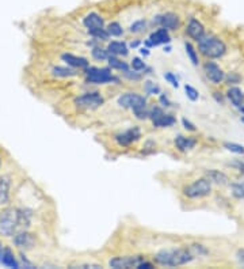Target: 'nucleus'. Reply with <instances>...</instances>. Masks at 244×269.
Masks as SVG:
<instances>
[{
  "instance_id": "1",
  "label": "nucleus",
  "mask_w": 244,
  "mask_h": 269,
  "mask_svg": "<svg viewBox=\"0 0 244 269\" xmlns=\"http://www.w3.org/2000/svg\"><path fill=\"white\" fill-rule=\"evenodd\" d=\"M155 262L162 267H181L191 262L196 257L189 248L162 249L155 254Z\"/></svg>"
},
{
  "instance_id": "2",
  "label": "nucleus",
  "mask_w": 244,
  "mask_h": 269,
  "mask_svg": "<svg viewBox=\"0 0 244 269\" xmlns=\"http://www.w3.org/2000/svg\"><path fill=\"white\" fill-rule=\"evenodd\" d=\"M198 50L208 59H220L227 53V45L216 35L205 34L198 41Z\"/></svg>"
},
{
  "instance_id": "3",
  "label": "nucleus",
  "mask_w": 244,
  "mask_h": 269,
  "mask_svg": "<svg viewBox=\"0 0 244 269\" xmlns=\"http://www.w3.org/2000/svg\"><path fill=\"white\" fill-rule=\"evenodd\" d=\"M19 227L18 208H4L0 212V234L3 237H14Z\"/></svg>"
},
{
  "instance_id": "4",
  "label": "nucleus",
  "mask_w": 244,
  "mask_h": 269,
  "mask_svg": "<svg viewBox=\"0 0 244 269\" xmlns=\"http://www.w3.org/2000/svg\"><path fill=\"white\" fill-rule=\"evenodd\" d=\"M86 72V82L91 84H106V83H120V78L111 74L110 67L98 68V67H87Z\"/></svg>"
},
{
  "instance_id": "5",
  "label": "nucleus",
  "mask_w": 244,
  "mask_h": 269,
  "mask_svg": "<svg viewBox=\"0 0 244 269\" xmlns=\"http://www.w3.org/2000/svg\"><path fill=\"white\" fill-rule=\"evenodd\" d=\"M210 192H212V182L206 177L196 179L190 185L183 188V194L187 199H203V197L209 196Z\"/></svg>"
},
{
  "instance_id": "6",
  "label": "nucleus",
  "mask_w": 244,
  "mask_h": 269,
  "mask_svg": "<svg viewBox=\"0 0 244 269\" xmlns=\"http://www.w3.org/2000/svg\"><path fill=\"white\" fill-rule=\"evenodd\" d=\"M103 102H105V99L101 95V93H96V91L84 93L75 99V105L83 111H95L99 106H102Z\"/></svg>"
},
{
  "instance_id": "7",
  "label": "nucleus",
  "mask_w": 244,
  "mask_h": 269,
  "mask_svg": "<svg viewBox=\"0 0 244 269\" xmlns=\"http://www.w3.org/2000/svg\"><path fill=\"white\" fill-rule=\"evenodd\" d=\"M149 120L152 121V124L156 128H168L176 123V118L174 114H168L163 111V108L153 106L152 109H149Z\"/></svg>"
},
{
  "instance_id": "8",
  "label": "nucleus",
  "mask_w": 244,
  "mask_h": 269,
  "mask_svg": "<svg viewBox=\"0 0 244 269\" xmlns=\"http://www.w3.org/2000/svg\"><path fill=\"white\" fill-rule=\"evenodd\" d=\"M117 104L123 109L135 111V109H140V108H147V98L137 94V93H125L118 97Z\"/></svg>"
},
{
  "instance_id": "9",
  "label": "nucleus",
  "mask_w": 244,
  "mask_h": 269,
  "mask_svg": "<svg viewBox=\"0 0 244 269\" xmlns=\"http://www.w3.org/2000/svg\"><path fill=\"white\" fill-rule=\"evenodd\" d=\"M141 261H144L142 255H118V257H113L108 261V265L115 269H129L137 268Z\"/></svg>"
},
{
  "instance_id": "10",
  "label": "nucleus",
  "mask_w": 244,
  "mask_h": 269,
  "mask_svg": "<svg viewBox=\"0 0 244 269\" xmlns=\"http://www.w3.org/2000/svg\"><path fill=\"white\" fill-rule=\"evenodd\" d=\"M153 23L159 25L160 28L167 29V30H178L181 28V18L176 13L172 11H167V13H163V14L156 15L153 18Z\"/></svg>"
},
{
  "instance_id": "11",
  "label": "nucleus",
  "mask_w": 244,
  "mask_h": 269,
  "mask_svg": "<svg viewBox=\"0 0 244 269\" xmlns=\"http://www.w3.org/2000/svg\"><path fill=\"white\" fill-rule=\"evenodd\" d=\"M141 138V129L138 127H132L126 131L121 132L118 135H115V142L117 144L121 147H129L130 144L136 143L137 140H140Z\"/></svg>"
},
{
  "instance_id": "12",
  "label": "nucleus",
  "mask_w": 244,
  "mask_h": 269,
  "mask_svg": "<svg viewBox=\"0 0 244 269\" xmlns=\"http://www.w3.org/2000/svg\"><path fill=\"white\" fill-rule=\"evenodd\" d=\"M203 72H205V76L208 78V80H210L213 84H220L225 80V72L214 62L205 63L203 64Z\"/></svg>"
},
{
  "instance_id": "13",
  "label": "nucleus",
  "mask_w": 244,
  "mask_h": 269,
  "mask_svg": "<svg viewBox=\"0 0 244 269\" xmlns=\"http://www.w3.org/2000/svg\"><path fill=\"white\" fill-rule=\"evenodd\" d=\"M13 242L14 245L16 246V248L19 249V250H31V249L35 246V235L31 234V233H29V231H19V233H15L14 234V238H13Z\"/></svg>"
},
{
  "instance_id": "14",
  "label": "nucleus",
  "mask_w": 244,
  "mask_h": 269,
  "mask_svg": "<svg viewBox=\"0 0 244 269\" xmlns=\"http://www.w3.org/2000/svg\"><path fill=\"white\" fill-rule=\"evenodd\" d=\"M169 42H171V35H169L168 30L160 28L155 30L153 33H151L148 40H145V45H147V48H152V47H157V45H166Z\"/></svg>"
},
{
  "instance_id": "15",
  "label": "nucleus",
  "mask_w": 244,
  "mask_h": 269,
  "mask_svg": "<svg viewBox=\"0 0 244 269\" xmlns=\"http://www.w3.org/2000/svg\"><path fill=\"white\" fill-rule=\"evenodd\" d=\"M186 34L189 35L191 40L198 42L203 35L206 34L205 33V26L197 18H190L189 23L186 26Z\"/></svg>"
},
{
  "instance_id": "16",
  "label": "nucleus",
  "mask_w": 244,
  "mask_h": 269,
  "mask_svg": "<svg viewBox=\"0 0 244 269\" xmlns=\"http://www.w3.org/2000/svg\"><path fill=\"white\" fill-rule=\"evenodd\" d=\"M83 25H84V28L87 29L88 32L98 30V29L105 28V19L98 13H90V14H87L83 18Z\"/></svg>"
},
{
  "instance_id": "17",
  "label": "nucleus",
  "mask_w": 244,
  "mask_h": 269,
  "mask_svg": "<svg viewBox=\"0 0 244 269\" xmlns=\"http://www.w3.org/2000/svg\"><path fill=\"white\" fill-rule=\"evenodd\" d=\"M61 60L65 62L72 68H79V69H86L90 65L87 59L84 57H80V56L72 55V53H64L61 55Z\"/></svg>"
},
{
  "instance_id": "18",
  "label": "nucleus",
  "mask_w": 244,
  "mask_h": 269,
  "mask_svg": "<svg viewBox=\"0 0 244 269\" xmlns=\"http://www.w3.org/2000/svg\"><path fill=\"white\" fill-rule=\"evenodd\" d=\"M205 177L210 179L212 184H216L220 187H225L229 185V178L225 173L220 172V170H214V169H209L205 172Z\"/></svg>"
},
{
  "instance_id": "19",
  "label": "nucleus",
  "mask_w": 244,
  "mask_h": 269,
  "mask_svg": "<svg viewBox=\"0 0 244 269\" xmlns=\"http://www.w3.org/2000/svg\"><path fill=\"white\" fill-rule=\"evenodd\" d=\"M11 178L8 175L0 177V206H7L10 203Z\"/></svg>"
},
{
  "instance_id": "20",
  "label": "nucleus",
  "mask_w": 244,
  "mask_h": 269,
  "mask_svg": "<svg viewBox=\"0 0 244 269\" xmlns=\"http://www.w3.org/2000/svg\"><path fill=\"white\" fill-rule=\"evenodd\" d=\"M174 143H175V147L179 150V151L186 152L193 150L197 145V140L194 138H190V136H183V135H178L174 139Z\"/></svg>"
},
{
  "instance_id": "21",
  "label": "nucleus",
  "mask_w": 244,
  "mask_h": 269,
  "mask_svg": "<svg viewBox=\"0 0 244 269\" xmlns=\"http://www.w3.org/2000/svg\"><path fill=\"white\" fill-rule=\"evenodd\" d=\"M0 262L4 265V267H8V268H15L18 269L20 267V264L16 260V257L14 254L13 249L8 248H3V252H1V258H0Z\"/></svg>"
},
{
  "instance_id": "22",
  "label": "nucleus",
  "mask_w": 244,
  "mask_h": 269,
  "mask_svg": "<svg viewBox=\"0 0 244 269\" xmlns=\"http://www.w3.org/2000/svg\"><path fill=\"white\" fill-rule=\"evenodd\" d=\"M227 98L235 108L240 109L244 104V93L239 87H229L227 91Z\"/></svg>"
},
{
  "instance_id": "23",
  "label": "nucleus",
  "mask_w": 244,
  "mask_h": 269,
  "mask_svg": "<svg viewBox=\"0 0 244 269\" xmlns=\"http://www.w3.org/2000/svg\"><path fill=\"white\" fill-rule=\"evenodd\" d=\"M107 50H108V53L113 56H128L129 55L128 45L122 41H111L107 45Z\"/></svg>"
},
{
  "instance_id": "24",
  "label": "nucleus",
  "mask_w": 244,
  "mask_h": 269,
  "mask_svg": "<svg viewBox=\"0 0 244 269\" xmlns=\"http://www.w3.org/2000/svg\"><path fill=\"white\" fill-rule=\"evenodd\" d=\"M107 63L108 67L111 69H118V71H122V72H125V71H128L129 69L128 63L122 62L118 57H115V56L113 55H110V57L107 59Z\"/></svg>"
},
{
  "instance_id": "25",
  "label": "nucleus",
  "mask_w": 244,
  "mask_h": 269,
  "mask_svg": "<svg viewBox=\"0 0 244 269\" xmlns=\"http://www.w3.org/2000/svg\"><path fill=\"white\" fill-rule=\"evenodd\" d=\"M77 74L75 68H69V67H53L52 69V75L57 76V78H71V76H75Z\"/></svg>"
},
{
  "instance_id": "26",
  "label": "nucleus",
  "mask_w": 244,
  "mask_h": 269,
  "mask_svg": "<svg viewBox=\"0 0 244 269\" xmlns=\"http://www.w3.org/2000/svg\"><path fill=\"white\" fill-rule=\"evenodd\" d=\"M184 49H186V55L190 59V62L193 65H198L199 64V59H198V55H197L196 48L193 47L191 42H184Z\"/></svg>"
},
{
  "instance_id": "27",
  "label": "nucleus",
  "mask_w": 244,
  "mask_h": 269,
  "mask_svg": "<svg viewBox=\"0 0 244 269\" xmlns=\"http://www.w3.org/2000/svg\"><path fill=\"white\" fill-rule=\"evenodd\" d=\"M91 55L94 57L95 60L98 62H103V60H107L110 57V53H108L107 49L101 48V47H94L92 50H91Z\"/></svg>"
},
{
  "instance_id": "28",
  "label": "nucleus",
  "mask_w": 244,
  "mask_h": 269,
  "mask_svg": "<svg viewBox=\"0 0 244 269\" xmlns=\"http://www.w3.org/2000/svg\"><path fill=\"white\" fill-rule=\"evenodd\" d=\"M230 192L232 196L237 200H244V184L242 182H233L230 184Z\"/></svg>"
},
{
  "instance_id": "29",
  "label": "nucleus",
  "mask_w": 244,
  "mask_h": 269,
  "mask_svg": "<svg viewBox=\"0 0 244 269\" xmlns=\"http://www.w3.org/2000/svg\"><path fill=\"white\" fill-rule=\"evenodd\" d=\"M144 91L148 95H157V94H160V86L157 83L152 82V80H145L144 82Z\"/></svg>"
},
{
  "instance_id": "30",
  "label": "nucleus",
  "mask_w": 244,
  "mask_h": 269,
  "mask_svg": "<svg viewBox=\"0 0 244 269\" xmlns=\"http://www.w3.org/2000/svg\"><path fill=\"white\" fill-rule=\"evenodd\" d=\"M106 30H107V33L111 37H121L123 34V29H122L120 22H111V23H108Z\"/></svg>"
},
{
  "instance_id": "31",
  "label": "nucleus",
  "mask_w": 244,
  "mask_h": 269,
  "mask_svg": "<svg viewBox=\"0 0 244 269\" xmlns=\"http://www.w3.org/2000/svg\"><path fill=\"white\" fill-rule=\"evenodd\" d=\"M189 249L194 257H203V255H208V253H209V250L201 243H193V245H190Z\"/></svg>"
},
{
  "instance_id": "32",
  "label": "nucleus",
  "mask_w": 244,
  "mask_h": 269,
  "mask_svg": "<svg viewBox=\"0 0 244 269\" xmlns=\"http://www.w3.org/2000/svg\"><path fill=\"white\" fill-rule=\"evenodd\" d=\"M145 29H147V21L145 19H138V21H135L130 25L129 32L133 33V34H138V33H142Z\"/></svg>"
},
{
  "instance_id": "33",
  "label": "nucleus",
  "mask_w": 244,
  "mask_h": 269,
  "mask_svg": "<svg viewBox=\"0 0 244 269\" xmlns=\"http://www.w3.org/2000/svg\"><path fill=\"white\" fill-rule=\"evenodd\" d=\"M223 145L224 148L228 150V151L237 154V155H244V145L237 144V143H233V142H225Z\"/></svg>"
},
{
  "instance_id": "34",
  "label": "nucleus",
  "mask_w": 244,
  "mask_h": 269,
  "mask_svg": "<svg viewBox=\"0 0 244 269\" xmlns=\"http://www.w3.org/2000/svg\"><path fill=\"white\" fill-rule=\"evenodd\" d=\"M88 34L91 35V37H94L95 40H101V41H107L108 37H110L107 30L105 28L98 29V30H91V32H88Z\"/></svg>"
},
{
  "instance_id": "35",
  "label": "nucleus",
  "mask_w": 244,
  "mask_h": 269,
  "mask_svg": "<svg viewBox=\"0 0 244 269\" xmlns=\"http://www.w3.org/2000/svg\"><path fill=\"white\" fill-rule=\"evenodd\" d=\"M184 91H186V95L189 98L190 101H193V102H196L199 99V93H198V90L194 89L193 86H190V84H184Z\"/></svg>"
},
{
  "instance_id": "36",
  "label": "nucleus",
  "mask_w": 244,
  "mask_h": 269,
  "mask_svg": "<svg viewBox=\"0 0 244 269\" xmlns=\"http://www.w3.org/2000/svg\"><path fill=\"white\" fill-rule=\"evenodd\" d=\"M130 67L135 69V71H144L145 69V67H147V64H145V62L144 60H141L140 57H133V60H132V63H130Z\"/></svg>"
},
{
  "instance_id": "37",
  "label": "nucleus",
  "mask_w": 244,
  "mask_h": 269,
  "mask_svg": "<svg viewBox=\"0 0 244 269\" xmlns=\"http://www.w3.org/2000/svg\"><path fill=\"white\" fill-rule=\"evenodd\" d=\"M133 114L137 120H148L149 118V109L148 108H140V109H135Z\"/></svg>"
},
{
  "instance_id": "38",
  "label": "nucleus",
  "mask_w": 244,
  "mask_h": 269,
  "mask_svg": "<svg viewBox=\"0 0 244 269\" xmlns=\"http://www.w3.org/2000/svg\"><path fill=\"white\" fill-rule=\"evenodd\" d=\"M164 79H166V82H168L172 87H175V89H178L179 87V82H178V78H176L172 72H169V71H167V72H164Z\"/></svg>"
},
{
  "instance_id": "39",
  "label": "nucleus",
  "mask_w": 244,
  "mask_h": 269,
  "mask_svg": "<svg viewBox=\"0 0 244 269\" xmlns=\"http://www.w3.org/2000/svg\"><path fill=\"white\" fill-rule=\"evenodd\" d=\"M123 75H125V78L126 79H129V80H133V82H138V80H141V78H142V75L138 72V71H125L123 72Z\"/></svg>"
},
{
  "instance_id": "40",
  "label": "nucleus",
  "mask_w": 244,
  "mask_h": 269,
  "mask_svg": "<svg viewBox=\"0 0 244 269\" xmlns=\"http://www.w3.org/2000/svg\"><path fill=\"white\" fill-rule=\"evenodd\" d=\"M182 125H183V128L186 129V131H190V132H196L197 131V127L190 120H187L186 117H183L182 118Z\"/></svg>"
},
{
  "instance_id": "41",
  "label": "nucleus",
  "mask_w": 244,
  "mask_h": 269,
  "mask_svg": "<svg viewBox=\"0 0 244 269\" xmlns=\"http://www.w3.org/2000/svg\"><path fill=\"white\" fill-rule=\"evenodd\" d=\"M229 165L232 167H235L236 170H239L242 174H244V160H242V159H235L233 162H230Z\"/></svg>"
},
{
  "instance_id": "42",
  "label": "nucleus",
  "mask_w": 244,
  "mask_h": 269,
  "mask_svg": "<svg viewBox=\"0 0 244 269\" xmlns=\"http://www.w3.org/2000/svg\"><path fill=\"white\" fill-rule=\"evenodd\" d=\"M225 80L229 83V84H235V83L240 82V76L237 75L236 72H230L229 75H225Z\"/></svg>"
},
{
  "instance_id": "43",
  "label": "nucleus",
  "mask_w": 244,
  "mask_h": 269,
  "mask_svg": "<svg viewBox=\"0 0 244 269\" xmlns=\"http://www.w3.org/2000/svg\"><path fill=\"white\" fill-rule=\"evenodd\" d=\"M155 147H156V143L155 142H152V140H147V143L144 144V154H151V152L155 151Z\"/></svg>"
},
{
  "instance_id": "44",
  "label": "nucleus",
  "mask_w": 244,
  "mask_h": 269,
  "mask_svg": "<svg viewBox=\"0 0 244 269\" xmlns=\"http://www.w3.org/2000/svg\"><path fill=\"white\" fill-rule=\"evenodd\" d=\"M159 104L162 105V108H169L171 106V101L166 94H160L159 95Z\"/></svg>"
},
{
  "instance_id": "45",
  "label": "nucleus",
  "mask_w": 244,
  "mask_h": 269,
  "mask_svg": "<svg viewBox=\"0 0 244 269\" xmlns=\"http://www.w3.org/2000/svg\"><path fill=\"white\" fill-rule=\"evenodd\" d=\"M20 262L25 265V268H34V265H33V262H30L29 260L26 258V255H25V253L20 250Z\"/></svg>"
},
{
  "instance_id": "46",
  "label": "nucleus",
  "mask_w": 244,
  "mask_h": 269,
  "mask_svg": "<svg viewBox=\"0 0 244 269\" xmlns=\"http://www.w3.org/2000/svg\"><path fill=\"white\" fill-rule=\"evenodd\" d=\"M235 257H236L237 262H239L240 265H244V249H239L236 252V254H235Z\"/></svg>"
},
{
  "instance_id": "47",
  "label": "nucleus",
  "mask_w": 244,
  "mask_h": 269,
  "mask_svg": "<svg viewBox=\"0 0 244 269\" xmlns=\"http://www.w3.org/2000/svg\"><path fill=\"white\" fill-rule=\"evenodd\" d=\"M151 268H155V267H153V264L149 261H145V260L140 262V264H138V267H137V269H151Z\"/></svg>"
},
{
  "instance_id": "48",
  "label": "nucleus",
  "mask_w": 244,
  "mask_h": 269,
  "mask_svg": "<svg viewBox=\"0 0 244 269\" xmlns=\"http://www.w3.org/2000/svg\"><path fill=\"white\" fill-rule=\"evenodd\" d=\"M213 98L216 99L217 104L224 105V97L221 95V93H218V91H214V93H213Z\"/></svg>"
},
{
  "instance_id": "49",
  "label": "nucleus",
  "mask_w": 244,
  "mask_h": 269,
  "mask_svg": "<svg viewBox=\"0 0 244 269\" xmlns=\"http://www.w3.org/2000/svg\"><path fill=\"white\" fill-rule=\"evenodd\" d=\"M140 53H141L144 57H148V56H149V49L148 48H140Z\"/></svg>"
},
{
  "instance_id": "50",
  "label": "nucleus",
  "mask_w": 244,
  "mask_h": 269,
  "mask_svg": "<svg viewBox=\"0 0 244 269\" xmlns=\"http://www.w3.org/2000/svg\"><path fill=\"white\" fill-rule=\"evenodd\" d=\"M138 44H140V41H135L130 44V48H136V47H138Z\"/></svg>"
},
{
  "instance_id": "51",
  "label": "nucleus",
  "mask_w": 244,
  "mask_h": 269,
  "mask_svg": "<svg viewBox=\"0 0 244 269\" xmlns=\"http://www.w3.org/2000/svg\"><path fill=\"white\" fill-rule=\"evenodd\" d=\"M164 52L169 53V52H171V47H164Z\"/></svg>"
},
{
  "instance_id": "52",
  "label": "nucleus",
  "mask_w": 244,
  "mask_h": 269,
  "mask_svg": "<svg viewBox=\"0 0 244 269\" xmlns=\"http://www.w3.org/2000/svg\"><path fill=\"white\" fill-rule=\"evenodd\" d=\"M1 252H3V245H1V242H0V258H1Z\"/></svg>"
},
{
  "instance_id": "53",
  "label": "nucleus",
  "mask_w": 244,
  "mask_h": 269,
  "mask_svg": "<svg viewBox=\"0 0 244 269\" xmlns=\"http://www.w3.org/2000/svg\"><path fill=\"white\" fill-rule=\"evenodd\" d=\"M240 111H243V113H244V104L242 105V108H240Z\"/></svg>"
},
{
  "instance_id": "54",
  "label": "nucleus",
  "mask_w": 244,
  "mask_h": 269,
  "mask_svg": "<svg viewBox=\"0 0 244 269\" xmlns=\"http://www.w3.org/2000/svg\"><path fill=\"white\" fill-rule=\"evenodd\" d=\"M240 120H242V123H244V114L242 116V118H240Z\"/></svg>"
},
{
  "instance_id": "55",
  "label": "nucleus",
  "mask_w": 244,
  "mask_h": 269,
  "mask_svg": "<svg viewBox=\"0 0 244 269\" xmlns=\"http://www.w3.org/2000/svg\"><path fill=\"white\" fill-rule=\"evenodd\" d=\"M0 167H1V157H0Z\"/></svg>"
}]
</instances>
